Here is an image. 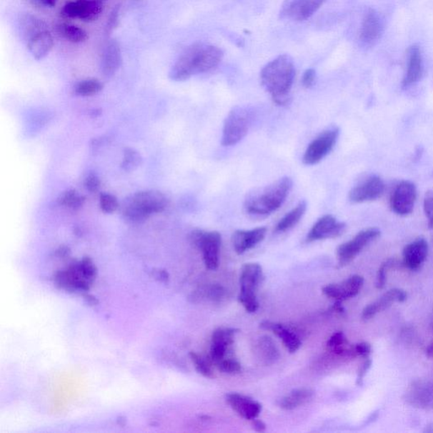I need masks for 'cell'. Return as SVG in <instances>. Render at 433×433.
Wrapping results in <instances>:
<instances>
[{
  "label": "cell",
  "mask_w": 433,
  "mask_h": 433,
  "mask_svg": "<svg viewBox=\"0 0 433 433\" xmlns=\"http://www.w3.org/2000/svg\"><path fill=\"white\" fill-rule=\"evenodd\" d=\"M417 191L411 181H403L394 188L390 197L391 209L399 216L411 214L416 204Z\"/></svg>",
  "instance_id": "cell-13"
},
{
  "label": "cell",
  "mask_w": 433,
  "mask_h": 433,
  "mask_svg": "<svg viewBox=\"0 0 433 433\" xmlns=\"http://www.w3.org/2000/svg\"><path fill=\"white\" fill-rule=\"evenodd\" d=\"M264 278V271L260 264H256V262H248L242 266L241 276H239L241 292H239L238 301L248 312H256L259 308L257 293Z\"/></svg>",
  "instance_id": "cell-5"
},
{
  "label": "cell",
  "mask_w": 433,
  "mask_h": 433,
  "mask_svg": "<svg viewBox=\"0 0 433 433\" xmlns=\"http://www.w3.org/2000/svg\"><path fill=\"white\" fill-rule=\"evenodd\" d=\"M101 1H102V0H101Z\"/></svg>",
  "instance_id": "cell-52"
},
{
  "label": "cell",
  "mask_w": 433,
  "mask_h": 433,
  "mask_svg": "<svg viewBox=\"0 0 433 433\" xmlns=\"http://www.w3.org/2000/svg\"><path fill=\"white\" fill-rule=\"evenodd\" d=\"M354 357H369L372 353V347L370 344L367 342L359 343L354 344Z\"/></svg>",
  "instance_id": "cell-45"
},
{
  "label": "cell",
  "mask_w": 433,
  "mask_h": 433,
  "mask_svg": "<svg viewBox=\"0 0 433 433\" xmlns=\"http://www.w3.org/2000/svg\"><path fill=\"white\" fill-rule=\"evenodd\" d=\"M379 229L370 228L359 232L356 237L343 243L337 249L338 264L340 268L347 266L356 258L371 242L380 237Z\"/></svg>",
  "instance_id": "cell-10"
},
{
  "label": "cell",
  "mask_w": 433,
  "mask_h": 433,
  "mask_svg": "<svg viewBox=\"0 0 433 433\" xmlns=\"http://www.w3.org/2000/svg\"><path fill=\"white\" fill-rule=\"evenodd\" d=\"M428 244L425 239L419 238L404 248L402 264L405 269L417 271L422 268L428 255Z\"/></svg>",
  "instance_id": "cell-18"
},
{
  "label": "cell",
  "mask_w": 433,
  "mask_h": 433,
  "mask_svg": "<svg viewBox=\"0 0 433 433\" xmlns=\"http://www.w3.org/2000/svg\"><path fill=\"white\" fill-rule=\"evenodd\" d=\"M327 347L332 352L343 357L354 358V344H349L343 332H337L331 336Z\"/></svg>",
  "instance_id": "cell-30"
},
{
  "label": "cell",
  "mask_w": 433,
  "mask_h": 433,
  "mask_svg": "<svg viewBox=\"0 0 433 433\" xmlns=\"http://www.w3.org/2000/svg\"><path fill=\"white\" fill-rule=\"evenodd\" d=\"M59 204L72 210H79L86 202L85 196L78 194L75 190H68L62 193L58 199Z\"/></svg>",
  "instance_id": "cell-34"
},
{
  "label": "cell",
  "mask_w": 433,
  "mask_h": 433,
  "mask_svg": "<svg viewBox=\"0 0 433 433\" xmlns=\"http://www.w3.org/2000/svg\"><path fill=\"white\" fill-rule=\"evenodd\" d=\"M136 1H139V0H136Z\"/></svg>",
  "instance_id": "cell-51"
},
{
  "label": "cell",
  "mask_w": 433,
  "mask_h": 433,
  "mask_svg": "<svg viewBox=\"0 0 433 433\" xmlns=\"http://www.w3.org/2000/svg\"><path fill=\"white\" fill-rule=\"evenodd\" d=\"M103 11L104 4L101 0H73L64 4L61 15L66 19L93 22L99 19Z\"/></svg>",
  "instance_id": "cell-11"
},
{
  "label": "cell",
  "mask_w": 433,
  "mask_h": 433,
  "mask_svg": "<svg viewBox=\"0 0 433 433\" xmlns=\"http://www.w3.org/2000/svg\"><path fill=\"white\" fill-rule=\"evenodd\" d=\"M122 64V52L121 45L115 39H109L103 48L101 54V72L105 77H112L117 73Z\"/></svg>",
  "instance_id": "cell-17"
},
{
  "label": "cell",
  "mask_w": 433,
  "mask_h": 433,
  "mask_svg": "<svg viewBox=\"0 0 433 433\" xmlns=\"http://www.w3.org/2000/svg\"><path fill=\"white\" fill-rule=\"evenodd\" d=\"M422 73L423 64L421 49L417 45H412L408 49L407 69L402 81L403 86L409 87L420 81Z\"/></svg>",
  "instance_id": "cell-24"
},
{
  "label": "cell",
  "mask_w": 433,
  "mask_h": 433,
  "mask_svg": "<svg viewBox=\"0 0 433 433\" xmlns=\"http://www.w3.org/2000/svg\"><path fill=\"white\" fill-rule=\"evenodd\" d=\"M59 36L72 44L84 43L89 39V34L81 27L70 24V23H59L55 26Z\"/></svg>",
  "instance_id": "cell-31"
},
{
  "label": "cell",
  "mask_w": 433,
  "mask_h": 433,
  "mask_svg": "<svg viewBox=\"0 0 433 433\" xmlns=\"http://www.w3.org/2000/svg\"><path fill=\"white\" fill-rule=\"evenodd\" d=\"M190 357L196 370L202 376L207 379H214L215 374L213 370V362H211L209 357H204L195 352H191Z\"/></svg>",
  "instance_id": "cell-37"
},
{
  "label": "cell",
  "mask_w": 433,
  "mask_h": 433,
  "mask_svg": "<svg viewBox=\"0 0 433 433\" xmlns=\"http://www.w3.org/2000/svg\"><path fill=\"white\" fill-rule=\"evenodd\" d=\"M96 268L89 257L74 264L66 270L59 272L55 277L56 283L69 290H87L95 279Z\"/></svg>",
  "instance_id": "cell-6"
},
{
  "label": "cell",
  "mask_w": 433,
  "mask_h": 433,
  "mask_svg": "<svg viewBox=\"0 0 433 433\" xmlns=\"http://www.w3.org/2000/svg\"><path fill=\"white\" fill-rule=\"evenodd\" d=\"M363 284L364 279L362 276L353 275L343 282L326 285L322 288V293L327 297L342 302L357 296Z\"/></svg>",
  "instance_id": "cell-16"
},
{
  "label": "cell",
  "mask_w": 433,
  "mask_h": 433,
  "mask_svg": "<svg viewBox=\"0 0 433 433\" xmlns=\"http://www.w3.org/2000/svg\"><path fill=\"white\" fill-rule=\"evenodd\" d=\"M326 0H285L280 16L285 20L303 21L309 19L324 6Z\"/></svg>",
  "instance_id": "cell-12"
},
{
  "label": "cell",
  "mask_w": 433,
  "mask_h": 433,
  "mask_svg": "<svg viewBox=\"0 0 433 433\" xmlns=\"http://www.w3.org/2000/svg\"><path fill=\"white\" fill-rule=\"evenodd\" d=\"M261 328L273 332L282 340L285 347L290 353H294L302 347V340L299 336L288 326L273 322H264L260 324Z\"/></svg>",
  "instance_id": "cell-25"
},
{
  "label": "cell",
  "mask_w": 433,
  "mask_h": 433,
  "mask_svg": "<svg viewBox=\"0 0 433 433\" xmlns=\"http://www.w3.org/2000/svg\"><path fill=\"white\" fill-rule=\"evenodd\" d=\"M220 372L227 374H236L242 372V364L237 359L227 357L215 366Z\"/></svg>",
  "instance_id": "cell-41"
},
{
  "label": "cell",
  "mask_w": 433,
  "mask_h": 433,
  "mask_svg": "<svg viewBox=\"0 0 433 433\" xmlns=\"http://www.w3.org/2000/svg\"><path fill=\"white\" fill-rule=\"evenodd\" d=\"M191 241L201 252L206 268L216 270L219 265V252L222 237L216 232L196 229L191 234Z\"/></svg>",
  "instance_id": "cell-8"
},
{
  "label": "cell",
  "mask_w": 433,
  "mask_h": 433,
  "mask_svg": "<svg viewBox=\"0 0 433 433\" xmlns=\"http://www.w3.org/2000/svg\"><path fill=\"white\" fill-rule=\"evenodd\" d=\"M254 356L262 365L269 366L279 360V351L274 340L268 336H262L254 344Z\"/></svg>",
  "instance_id": "cell-26"
},
{
  "label": "cell",
  "mask_w": 433,
  "mask_h": 433,
  "mask_svg": "<svg viewBox=\"0 0 433 433\" xmlns=\"http://www.w3.org/2000/svg\"><path fill=\"white\" fill-rule=\"evenodd\" d=\"M293 186L292 178L283 177L247 197L244 209L249 216L261 218L280 209Z\"/></svg>",
  "instance_id": "cell-3"
},
{
  "label": "cell",
  "mask_w": 433,
  "mask_h": 433,
  "mask_svg": "<svg viewBox=\"0 0 433 433\" xmlns=\"http://www.w3.org/2000/svg\"><path fill=\"white\" fill-rule=\"evenodd\" d=\"M252 121L253 114L250 109L245 107L232 109L224 121L222 145L232 146L239 144L247 135Z\"/></svg>",
  "instance_id": "cell-7"
},
{
  "label": "cell",
  "mask_w": 433,
  "mask_h": 433,
  "mask_svg": "<svg viewBox=\"0 0 433 433\" xmlns=\"http://www.w3.org/2000/svg\"><path fill=\"white\" fill-rule=\"evenodd\" d=\"M19 23L21 32L25 41L36 32L49 29L47 23L29 13L21 16Z\"/></svg>",
  "instance_id": "cell-32"
},
{
  "label": "cell",
  "mask_w": 433,
  "mask_h": 433,
  "mask_svg": "<svg viewBox=\"0 0 433 433\" xmlns=\"http://www.w3.org/2000/svg\"><path fill=\"white\" fill-rule=\"evenodd\" d=\"M84 186L86 190L91 193L99 191L101 186V182L99 176H96V174H89V176H87L85 179Z\"/></svg>",
  "instance_id": "cell-44"
},
{
  "label": "cell",
  "mask_w": 433,
  "mask_h": 433,
  "mask_svg": "<svg viewBox=\"0 0 433 433\" xmlns=\"http://www.w3.org/2000/svg\"><path fill=\"white\" fill-rule=\"evenodd\" d=\"M372 367V360L369 357L365 358V361L362 364L360 368L358 370V375L357 379V384L358 386H362L363 384L364 379L367 375L368 370L370 369Z\"/></svg>",
  "instance_id": "cell-47"
},
{
  "label": "cell",
  "mask_w": 433,
  "mask_h": 433,
  "mask_svg": "<svg viewBox=\"0 0 433 433\" xmlns=\"http://www.w3.org/2000/svg\"><path fill=\"white\" fill-rule=\"evenodd\" d=\"M382 34V23L379 13L370 9L362 21L360 39L364 44L372 45L380 39Z\"/></svg>",
  "instance_id": "cell-23"
},
{
  "label": "cell",
  "mask_w": 433,
  "mask_h": 433,
  "mask_svg": "<svg viewBox=\"0 0 433 433\" xmlns=\"http://www.w3.org/2000/svg\"><path fill=\"white\" fill-rule=\"evenodd\" d=\"M252 422L253 428H254L256 432H264L266 431V424L264 422L257 420V419H255Z\"/></svg>",
  "instance_id": "cell-49"
},
{
  "label": "cell",
  "mask_w": 433,
  "mask_h": 433,
  "mask_svg": "<svg viewBox=\"0 0 433 433\" xmlns=\"http://www.w3.org/2000/svg\"><path fill=\"white\" fill-rule=\"evenodd\" d=\"M307 209L306 201H299L298 205L287 214H285L279 222L276 225V232L279 233L287 232L294 228L301 221Z\"/></svg>",
  "instance_id": "cell-29"
},
{
  "label": "cell",
  "mask_w": 433,
  "mask_h": 433,
  "mask_svg": "<svg viewBox=\"0 0 433 433\" xmlns=\"http://www.w3.org/2000/svg\"><path fill=\"white\" fill-rule=\"evenodd\" d=\"M317 80V73L313 69H308L303 74L302 76V85L306 89H312L315 85Z\"/></svg>",
  "instance_id": "cell-46"
},
{
  "label": "cell",
  "mask_w": 433,
  "mask_h": 433,
  "mask_svg": "<svg viewBox=\"0 0 433 433\" xmlns=\"http://www.w3.org/2000/svg\"><path fill=\"white\" fill-rule=\"evenodd\" d=\"M239 330L232 328H219L214 330L213 335H211V344L224 345L229 348H232L234 342V337Z\"/></svg>",
  "instance_id": "cell-36"
},
{
  "label": "cell",
  "mask_w": 433,
  "mask_h": 433,
  "mask_svg": "<svg viewBox=\"0 0 433 433\" xmlns=\"http://www.w3.org/2000/svg\"><path fill=\"white\" fill-rule=\"evenodd\" d=\"M423 206L428 221V228L433 229V191L426 193Z\"/></svg>",
  "instance_id": "cell-43"
},
{
  "label": "cell",
  "mask_w": 433,
  "mask_h": 433,
  "mask_svg": "<svg viewBox=\"0 0 433 433\" xmlns=\"http://www.w3.org/2000/svg\"><path fill=\"white\" fill-rule=\"evenodd\" d=\"M100 209L105 214H113L119 206V201L114 195L109 193H102L99 198Z\"/></svg>",
  "instance_id": "cell-40"
},
{
  "label": "cell",
  "mask_w": 433,
  "mask_h": 433,
  "mask_svg": "<svg viewBox=\"0 0 433 433\" xmlns=\"http://www.w3.org/2000/svg\"><path fill=\"white\" fill-rule=\"evenodd\" d=\"M267 229L259 227L251 230H237L232 236L234 251L238 255L252 250L266 237Z\"/></svg>",
  "instance_id": "cell-20"
},
{
  "label": "cell",
  "mask_w": 433,
  "mask_h": 433,
  "mask_svg": "<svg viewBox=\"0 0 433 433\" xmlns=\"http://www.w3.org/2000/svg\"><path fill=\"white\" fill-rule=\"evenodd\" d=\"M294 76L296 69L292 58L282 54L262 69L261 82L276 104L285 105L290 99Z\"/></svg>",
  "instance_id": "cell-2"
},
{
  "label": "cell",
  "mask_w": 433,
  "mask_h": 433,
  "mask_svg": "<svg viewBox=\"0 0 433 433\" xmlns=\"http://www.w3.org/2000/svg\"><path fill=\"white\" fill-rule=\"evenodd\" d=\"M169 201L162 192L144 191L135 193L124 201L122 206L124 219L130 223H141L167 209Z\"/></svg>",
  "instance_id": "cell-4"
},
{
  "label": "cell",
  "mask_w": 433,
  "mask_h": 433,
  "mask_svg": "<svg viewBox=\"0 0 433 433\" xmlns=\"http://www.w3.org/2000/svg\"><path fill=\"white\" fill-rule=\"evenodd\" d=\"M407 294L403 289H393L387 292L376 302L364 308L362 312V319L370 320L374 317L377 313L388 309L389 307L396 302H404L407 301Z\"/></svg>",
  "instance_id": "cell-21"
},
{
  "label": "cell",
  "mask_w": 433,
  "mask_h": 433,
  "mask_svg": "<svg viewBox=\"0 0 433 433\" xmlns=\"http://www.w3.org/2000/svg\"><path fill=\"white\" fill-rule=\"evenodd\" d=\"M408 394L409 402L417 407L427 408L433 404V385L414 384Z\"/></svg>",
  "instance_id": "cell-28"
},
{
  "label": "cell",
  "mask_w": 433,
  "mask_h": 433,
  "mask_svg": "<svg viewBox=\"0 0 433 433\" xmlns=\"http://www.w3.org/2000/svg\"><path fill=\"white\" fill-rule=\"evenodd\" d=\"M345 229H347V224L339 222L334 216L324 215L313 225L307 234V242L339 237L343 234Z\"/></svg>",
  "instance_id": "cell-14"
},
{
  "label": "cell",
  "mask_w": 433,
  "mask_h": 433,
  "mask_svg": "<svg viewBox=\"0 0 433 433\" xmlns=\"http://www.w3.org/2000/svg\"><path fill=\"white\" fill-rule=\"evenodd\" d=\"M385 184L376 176L368 177L349 191V198L354 204L372 201L379 199L384 194Z\"/></svg>",
  "instance_id": "cell-15"
},
{
  "label": "cell",
  "mask_w": 433,
  "mask_h": 433,
  "mask_svg": "<svg viewBox=\"0 0 433 433\" xmlns=\"http://www.w3.org/2000/svg\"><path fill=\"white\" fill-rule=\"evenodd\" d=\"M400 266H403V264L396 259H388L382 262L379 271H377L376 288L379 289H384L387 281V274H388L389 270L399 268Z\"/></svg>",
  "instance_id": "cell-39"
},
{
  "label": "cell",
  "mask_w": 433,
  "mask_h": 433,
  "mask_svg": "<svg viewBox=\"0 0 433 433\" xmlns=\"http://www.w3.org/2000/svg\"><path fill=\"white\" fill-rule=\"evenodd\" d=\"M225 297V289L219 284H211L196 292L194 299L200 301L219 302Z\"/></svg>",
  "instance_id": "cell-33"
},
{
  "label": "cell",
  "mask_w": 433,
  "mask_h": 433,
  "mask_svg": "<svg viewBox=\"0 0 433 433\" xmlns=\"http://www.w3.org/2000/svg\"><path fill=\"white\" fill-rule=\"evenodd\" d=\"M223 50L216 46L195 43L189 46L169 71L170 79L185 81L191 77L214 70L223 61Z\"/></svg>",
  "instance_id": "cell-1"
},
{
  "label": "cell",
  "mask_w": 433,
  "mask_h": 433,
  "mask_svg": "<svg viewBox=\"0 0 433 433\" xmlns=\"http://www.w3.org/2000/svg\"><path fill=\"white\" fill-rule=\"evenodd\" d=\"M32 6L36 8H53L59 0H29Z\"/></svg>",
  "instance_id": "cell-48"
},
{
  "label": "cell",
  "mask_w": 433,
  "mask_h": 433,
  "mask_svg": "<svg viewBox=\"0 0 433 433\" xmlns=\"http://www.w3.org/2000/svg\"><path fill=\"white\" fill-rule=\"evenodd\" d=\"M313 396H314V391L310 389L302 388L294 389L289 394L285 396V397L280 399L278 405L281 409H285V411H293V409L309 402Z\"/></svg>",
  "instance_id": "cell-27"
},
{
  "label": "cell",
  "mask_w": 433,
  "mask_h": 433,
  "mask_svg": "<svg viewBox=\"0 0 433 433\" xmlns=\"http://www.w3.org/2000/svg\"><path fill=\"white\" fill-rule=\"evenodd\" d=\"M339 136L338 127H331L322 131L313 140L303 156V163L306 165H314L328 156L337 144Z\"/></svg>",
  "instance_id": "cell-9"
},
{
  "label": "cell",
  "mask_w": 433,
  "mask_h": 433,
  "mask_svg": "<svg viewBox=\"0 0 433 433\" xmlns=\"http://www.w3.org/2000/svg\"><path fill=\"white\" fill-rule=\"evenodd\" d=\"M141 164V156L137 151L132 149H126L124 151V158L121 168L126 172L134 171Z\"/></svg>",
  "instance_id": "cell-38"
},
{
  "label": "cell",
  "mask_w": 433,
  "mask_h": 433,
  "mask_svg": "<svg viewBox=\"0 0 433 433\" xmlns=\"http://www.w3.org/2000/svg\"><path fill=\"white\" fill-rule=\"evenodd\" d=\"M26 48L36 61L47 57L54 48V39L49 29L41 30L26 41Z\"/></svg>",
  "instance_id": "cell-22"
},
{
  "label": "cell",
  "mask_w": 433,
  "mask_h": 433,
  "mask_svg": "<svg viewBox=\"0 0 433 433\" xmlns=\"http://www.w3.org/2000/svg\"><path fill=\"white\" fill-rule=\"evenodd\" d=\"M119 17H121V6H114L110 15L108 17L105 25V34L110 35L117 29L119 25Z\"/></svg>",
  "instance_id": "cell-42"
},
{
  "label": "cell",
  "mask_w": 433,
  "mask_h": 433,
  "mask_svg": "<svg viewBox=\"0 0 433 433\" xmlns=\"http://www.w3.org/2000/svg\"><path fill=\"white\" fill-rule=\"evenodd\" d=\"M69 253V249L67 247H61L59 249V250L57 251V254L59 257H64L67 255Z\"/></svg>",
  "instance_id": "cell-50"
},
{
  "label": "cell",
  "mask_w": 433,
  "mask_h": 433,
  "mask_svg": "<svg viewBox=\"0 0 433 433\" xmlns=\"http://www.w3.org/2000/svg\"><path fill=\"white\" fill-rule=\"evenodd\" d=\"M227 402L239 416L246 420H255L262 412V404L247 396L237 393L229 394Z\"/></svg>",
  "instance_id": "cell-19"
},
{
  "label": "cell",
  "mask_w": 433,
  "mask_h": 433,
  "mask_svg": "<svg viewBox=\"0 0 433 433\" xmlns=\"http://www.w3.org/2000/svg\"><path fill=\"white\" fill-rule=\"evenodd\" d=\"M104 89L103 83L96 79H87L77 83L75 94L81 96H91L100 93Z\"/></svg>",
  "instance_id": "cell-35"
}]
</instances>
